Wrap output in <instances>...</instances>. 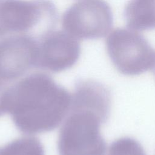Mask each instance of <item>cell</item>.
Instances as JSON below:
<instances>
[{
  "mask_svg": "<svg viewBox=\"0 0 155 155\" xmlns=\"http://www.w3.org/2000/svg\"><path fill=\"white\" fill-rule=\"evenodd\" d=\"M108 155H147L136 140L124 137L115 140L110 145Z\"/></svg>",
  "mask_w": 155,
  "mask_h": 155,
  "instance_id": "obj_10",
  "label": "cell"
},
{
  "mask_svg": "<svg viewBox=\"0 0 155 155\" xmlns=\"http://www.w3.org/2000/svg\"><path fill=\"white\" fill-rule=\"evenodd\" d=\"M58 21L51 0H0V39L27 35L39 40L53 30Z\"/></svg>",
  "mask_w": 155,
  "mask_h": 155,
  "instance_id": "obj_3",
  "label": "cell"
},
{
  "mask_svg": "<svg viewBox=\"0 0 155 155\" xmlns=\"http://www.w3.org/2000/svg\"><path fill=\"white\" fill-rule=\"evenodd\" d=\"M127 26L135 31L155 28V0H130L125 8Z\"/></svg>",
  "mask_w": 155,
  "mask_h": 155,
  "instance_id": "obj_8",
  "label": "cell"
},
{
  "mask_svg": "<svg viewBox=\"0 0 155 155\" xmlns=\"http://www.w3.org/2000/svg\"><path fill=\"white\" fill-rule=\"evenodd\" d=\"M38 41L27 35L0 39V85L14 84L38 67Z\"/></svg>",
  "mask_w": 155,
  "mask_h": 155,
  "instance_id": "obj_6",
  "label": "cell"
},
{
  "mask_svg": "<svg viewBox=\"0 0 155 155\" xmlns=\"http://www.w3.org/2000/svg\"><path fill=\"white\" fill-rule=\"evenodd\" d=\"M81 54L77 38L65 31L51 30L38 41V66L52 72L73 67Z\"/></svg>",
  "mask_w": 155,
  "mask_h": 155,
  "instance_id": "obj_7",
  "label": "cell"
},
{
  "mask_svg": "<svg viewBox=\"0 0 155 155\" xmlns=\"http://www.w3.org/2000/svg\"><path fill=\"white\" fill-rule=\"evenodd\" d=\"M108 116L97 110L71 105L59 133V154L105 155L106 144L100 128Z\"/></svg>",
  "mask_w": 155,
  "mask_h": 155,
  "instance_id": "obj_2",
  "label": "cell"
},
{
  "mask_svg": "<svg viewBox=\"0 0 155 155\" xmlns=\"http://www.w3.org/2000/svg\"><path fill=\"white\" fill-rule=\"evenodd\" d=\"M71 94L48 74H27L7 90V113L16 127L28 134L53 130L68 114Z\"/></svg>",
  "mask_w": 155,
  "mask_h": 155,
  "instance_id": "obj_1",
  "label": "cell"
},
{
  "mask_svg": "<svg viewBox=\"0 0 155 155\" xmlns=\"http://www.w3.org/2000/svg\"><path fill=\"white\" fill-rule=\"evenodd\" d=\"M113 13L104 0H79L64 13V30L79 39H96L107 35L113 25Z\"/></svg>",
  "mask_w": 155,
  "mask_h": 155,
  "instance_id": "obj_5",
  "label": "cell"
},
{
  "mask_svg": "<svg viewBox=\"0 0 155 155\" xmlns=\"http://www.w3.org/2000/svg\"><path fill=\"white\" fill-rule=\"evenodd\" d=\"M0 155H44L41 143L30 136L20 137L0 147Z\"/></svg>",
  "mask_w": 155,
  "mask_h": 155,
  "instance_id": "obj_9",
  "label": "cell"
},
{
  "mask_svg": "<svg viewBox=\"0 0 155 155\" xmlns=\"http://www.w3.org/2000/svg\"><path fill=\"white\" fill-rule=\"evenodd\" d=\"M152 70H153V72L155 76V56H154V63H153V65L152 66Z\"/></svg>",
  "mask_w": 155,
  "mask_h": 155,
  "instance_id": "obj_11",
  "label": "cell"
},
{
  "mask_svg": "<svg viewBox=\"0 0 155 155\" xmlns=\"http://www.w3.org/2000/svg\"><path fill=\"white\" fill-rule=\"evenodd\" d=\"M105 44L113 64L120 73L138 75L152 68L155 51L135 30L115 28L108 36Z\"/></svg>",
  "mask_w": 155,
  "mask_h": 155,
  "instance_id": "obj_4",
  "label": "cell"
}]
</instances>
